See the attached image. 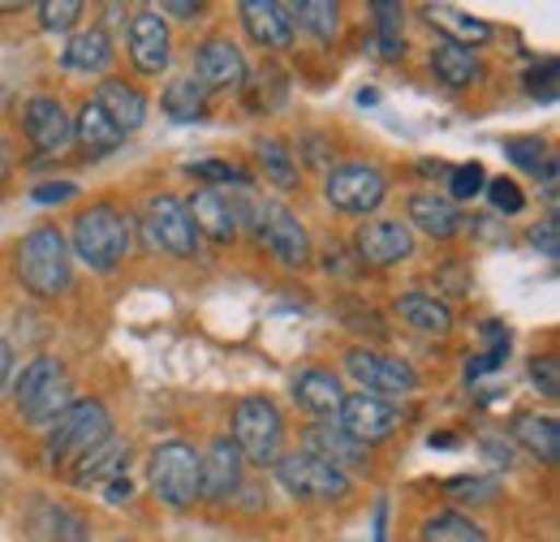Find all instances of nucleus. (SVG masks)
<instances>
[{
	"label": "nucleus",
	"instance_id": "nucleus-1",
	"mask_svg": "<svg viewBox=\"0 0 560 542\" xmlns=\"http://www.w3.org/2000/svg\"><path fill=\"white\" fill-rule=\"evenodd\" d=\"M73 255L86 263L91 271H113L126 263L130 255V220L117 207H86L73 220Z\"/></svg>",
	"mask_w": 560,
	"mask_h": 542
},
{
	"label": "nucleus",
	"instance_id": "nucleus-2",
	"mask_svg": "<svg viewBox=\"0 0 560 542\" xmlns=\"http://www.w3.org/2000/svg\"><path fill=\"white\" fill-rule=\"evenodd\" d=\"M73 255L57 228H35L18 246V275L35 297H57L70 288Z\"/></svg>",
	"mask_w": 560,
	"mask_h": 542
},
{
	"label": "nucleus",
	"instance_id": "nucleus-3",
	"mask_svg": "<svg viewBox=\"0 0 560 542\" xmlns=\"http://www.w3.org/2000/svg\"><path fill=\"white\" fill-rule=\"evenodd\" d=\"M113 435V417L104 401H73L57 422H52V435H48V457L57 466H78L95 444H104Z\"/></svg>",
	"mask_w": 560,
	"mask_h": 542
},
{
	"label": "nucleus",
	"instance_id": "nucleus-4",
	"mask_svg": "<svg viewBox=\"0 0 560 542\" xmlns=\"http://www.w3.org/2000/svg\"><path fill=\"white\" fill-rule=\"evenodd\" d=\"M280 444H284V422L280 409L268 397H246L233 409V448L242 452V461L255 466H277Z\"/></svg>",
	"mask_w": 560,
	"mask_h": 542
},
{
	"label": "nucleus",
	"instance_id": "nucleus-5",
	"mask_svg": "<svg viewBox=\"0 0 560 542\" xmlns=\"http://www.w3.org/2000/svg\"><path fill=\"white\" fill-rule=\"evenodd\" d=\"M147 478L160 504L168 508H190L199 499V452L182 439H168L151 452L147 461Z\"/></svg>",
	"mask_w": 560,
	"mask_h": 542
},
{
	"label": "nucleus",
	"instance_id": "nucleus-6",
	"mask_svg": "<svg viewBox=\"0 0 560 542\" xmlns=\"http://www.w3.org/2000/svg\"><path fill=\"white\" fill-rule=\"evenodd\" d=\"M237 211L242 215H255V233L264 237V246L277 255V263L284 268H302L311 259V237L306 228L298 224V215L280 203H250V199H237Z\"/></svg>",
	"mask_w": 560,
	"mask_h": 542
},
{
	"label": "nucleus",
	"instance_id": "nucleus-7",
	"mask_svg": "<svg viewBox=\"0 0 560 542\" xmlns=\"http://www.w3.org/2000/svg\"><path fill=\"white\" fill-rule=\"evenodd\" d=\"M346 370H350L371 397H380V401L410 397L419 388V370L410 362H401V357L380 353V349H350L346 353Z\"/></svg>",
	"mask_w": 560,
	"mask_h": 542
},
{
	"label": "nucleus",
	"instance_id": "nucleus-8",
	"mask_svg": "<svg viewBox=\"0 0 560 542\" xmlns=\"http://www.w3.org/2000/svg\"><path fill=\"white\" fill-rule=\"evenodd\" d=\"M280 486L298 499H315V504H332V499H346L350 495V474L306 457V452H289L277 461Z\"/></svg>",
	"mask_w": 560,
	"mask_h": 542
},
{
	"label": "nucleus",
	"instance_id": "nucleus-9",
	"mask_svg": "<svg viewBox=\"0 0 560 542\" xmlns=\"http://www.w3.org/2000/svg\"><path fill=\"white\" fill-rule=\"evenodd\" d=\"M324 195H328V203L337 207V211H346V215H366V211H375V207L384 203L388 177L380 168H371V164H341V168L328 173Z\"/></svg>",
	"mask_w": 560,
	"mask_h": 542
},
{
	"label": "nucleus",
	"instance_id": "nucleus-10",
	"mask_svg": "<svg viewBox=\"0 0 560 542\" xmlns=\"http://www.w3.org/2000/svg\"><path fill=\"white\" fill-rule=\"evenodd\" d=\"M147 241L155 250L177 255V259H190L199 250V228H195L182 199H173V195L151 199V207H147Z\"/></svg>",
	"mask_w": 560,
	"mask_h": 542
},
{
	"label": "nucleus",
	"instance_id": "nucleus-11",
	"mask_svg": "<svg viewBox=\"0 0 560 542\" xmlns=\"http://www.w3.org/2000/svg\"><path fill=\"white\" fill-rule=\"evenodd\" d=\"M353 250L371 268H397V263H406L415 255V233L401 220H366L353 233Z\"/></svg>",
	"mask_w": 560,
	"mask_h": 542
},
{
	"label": "nucleus",
	"instance_id": "nucleus-12",
	"mask_svg": "<svg viewBox=\"0 0 560 542\" xmlns=\"http://www.w3.org/2000/svg\"><path fill=\"white\" fill-rule=\"evenodd\" d=\"M397 409L388 405V401H380V397H371V392H350L341 409H337V426L358 439L362 448L366 444H380V439H388L393 431H397Z\"/></svg>",
	"mask_w": 560,
	"mask_h": 542
},
{
	"label": "nucleus",
	"instance_id": "nucleus-13",
	"mask_svg": "<svg viewBox=\"0 0 560 542\" xmlns=\"http://www.w3.org/2000/svg\"><path fill=\"white\" fill-rule=\"evenodd\" d=\"M242 452L229 435H215L199 457V499H233L242 491Z\"/></svg>",
	"mask_w": 560,
	"mask_h": 542
},
{
	"label": "nucleus",
	"instance_id": "nucleus-14",
	"mask_svg": "<svg viewBox=\"0 0 560 542\" xmlns=\"http://www.w3.org/2000/svg\"><path fill=\"white\" fill-rule=\"evenodd\" d=\"M22 130H26V138H31L39 151L57 155V151H66L73 142V117L66 113L61 99L35 95V99L26 104V113H22Z\"/></svg>",
	"mask_w": 560,
	"mask_h": 542
},
{
	"label": "nucleus",
	"instance_id": "nucleus-15",
	"mask_svg": "<svg viewBox=\"0 0 560 542\" xmlns=\"http://www.w3.org/2000/svg\"><path fill=\"white\" fill-rule=\"evenodd\" d=\"M130 61L142 73H164L173 61V39H168V26L160 17V9H142L130 22Z\"/></svg>",
	"mask_w": 560,
	"mask_h": 542
},
{
	"label": "nucleus",
	"instance_id": "nucleus-16",
	"mask_svg": "<svg viewBox=\"0 0 560 542\" xmlns=\"http://www.w3.org/2000/svg\"><path fill=\"white\" fill-rule=\"evenodd\" d=\"M302 448H306V457H315V461H324V466H332V470H366V448L350 439L341 426H332V422H319V426H311L306 435H302Z\"/></svg>",
	"mask_w": 560,
	"mask_h": 542
},
{
	"label": "nucleus",
	"instance_id": "nucleus-17",
	"mask_svg": "<svg viewBox=\"0 0 560 542\" xmlns=\"http://www.w3.org/2000/svg\"><path fill=\"white\" fill-rule=\"evenodd\" d=\"M195 78L208 86V91H229V86H242L246 78V57L233 39H208L195 57Z\"/></svg>",
	"mask_w": 560,
	"mask_h": 542
},
{
	"label": "nucleus",
	"instance_id": "nucleus-18",
	"mask_svg": "<svg viewBox=\"0 0 560 542\" xmlns=\"http://www.w3.org/2000/svg\"><path fill=\"white\" fill-rule=\"evenodd\" d=\"M190 220H195V228H203L208 237L215 241H233L237 237V228H242V211H237V199L229 195V190H199L190 203Z\"/></svg>",
	"mask_w": 560,
	"mask_h": 542
},
{
	"label": "nucleus",
	"instance_id": "nucleus-19",
	"mask_svg": "<svg viewBox=\"0 0 560 542\" xmlns=\"http://www.w3.org/2000/svg\"><path fill=\"white\" fill-rule=\"evenodd\" d=\"M242 22H246L250 39L264 44V48H277L280 52V48L293 44V13L280 0H246L242 4Z\"/></svg>",
	"mask_w": 560,
	"mask_h": 542
},
{
	"label": "nucleus",
	"instance_id": "nucleus-20",
	"mask_svg": "<svg viewBox=\"0 0 560 542\" xmlns=\"http://www.w3.org/2000/svg\"><path fill=\"white\" fill-rule=\"evenodd\" d=\"M130 470V444L126 439H117V435H108L104 444H95L78 466H73V482H82V486H104V482H113V478H126Z\"/></svg>",
	"mask_w": 560,
	"mask_h": 542
},
{
	"label": "nucleus",
	"instance_id": "nucleus-21",
	"mask_svg": "<svg viewBox=\"0 0 560 542\" xmlns=\"http://www.w3.org/2000/svg\"><path fill=\"white\" fill-rule=\"evenodd\" d=\"M431 73L444 82V86H475L479 82V57L466 48V44H457V39H448V35H440L435 44H431Z\"/></svg>",
	"mask_w": 560,
	"mask_h": 542
},
{
	"label": "nucleus",
	"instance_id": "nucleus-22",
	"mask_svg": "<svg viewBox=\"0 0 560 542\" xmlns=\"http://www.w3.org/2000/svg\"><path fill=\"white\" fill-rule=\"evenodd\" d=\"M95 104L104 108V117H108V121H113L121 134H135L142 121H147V99H142L135 86L117 82V78L100 82V91H95Z\"/></svg>",
	"mask_w": 560,
	"mask_h": 542
},
{
	"label": "nucleus",
	"instance_id": "nucleus-23",
	"mask_svg": "<svg viewBox=\"0 0 560 542\" xmlns=\"http://www.w3.org/2000/svg\"><path fill=\"white\" fill-rule=\"evenodd\" d=\"M410 224L427 233V237H435V241H448V237H457L462 233V211L453 199H440V195H415L410 199Z\"/></svg>",
	"mask_w": 560,
	"mask_h": 542
},
{
	"label": "nucleus",
	"instance_id": "nucleus-24",
	"mask_svg": "<svg viewBox=\"0 0 560 542\" xmlns=\"http://www.w3.org/2000/svg\"><path fill=\"white\" fill-rule=\"evenodd\" d=\"M293 401L324 417V413H337V409H341L346 392H341V379H337L332 370L311 366V370H302V375L293 379Z\"/></svg>",
	"mask_w": 560,
	"mask_h": 542
},
{
	"label": "nucleus",
	"instance_id": "nucleus-25",
	"mask_svg": "<svg viewBox=\"0 0 560 542\" xmlns=\"http://www.w3.org/2000/svg\"><path fill=\"white\" fill-rule=\"evenodd\" d=\"M397 315L415 332H427V337H448L453 332V310L440 297H431V293H406V297H397Z\"/></svg>",
	"mask_w": 560,
	"mask_h": 542
},
{
	"label": "nucleus",
	"instance_id": "nucleus-26",
	"mask_svg": "<svg viewBox=\"0 0 560 542\" xmlns=\"http://www.w3.org/2000/svg\"><path fill=\"white\" fill-rule=\"evenodd\" d=\"M73 138L86 146V155H108V151H117L126 142V134L104 117V108L95 99H86L82 113L73 117Z\"/></svg>",
	"mask_w": 560,
	"mask_h": 542
},
{
	"label": "nucleus",
	"instance_id": "nucleus-27",
	"mask_svg": "<svg viewBox=\"0 0 560 542\" xmlns=\"http://www.w3.org/2000/svg\"><path fill=\"white\" fill-rule=\"evenodd\" d=\"M513 435L544 461V466H557L560 457V426L557 417H548V413H517V422H513Z\"/></svg>",
	"mask_w": 560,
	"mask_h": 542
},
{
	"label": "nucleus",
	"instance_id": "nucleus-28",
	"mask_svg": "<svg viewBox=\"0 0 560 542\" xmlns=\"http://www.w3.org/2000/svg\"><path fill=\"white\" fill-rule=\"evenodd\" d=\"M35 530L48 542H86V521L66 508V504H52V499H39L35 504Z\"/></svg>",
	"mask_w": 560,
	"mask_h": 542
},
{
	"label": "nucleus",
	"instance_id": "nucleus-29",
	"mask_svg": "<svg viewBox=\"0 0 560 542\" xmlns=\"http://www.w3.org/2000/svg\"><path fill=\"white\" fill-rule=\"evenodd\" d=\"M61 61H66L70 69H78V73H100V69L113 61V44H108V35H104L100 26L78 31L70 44H66Z\"/></svg>",
	"mask_w": 560,
	"mask_h": 542
},
{
	"label": "nucleus",
	"instance_id": "nucleus-30",
	"mask_svg": "<svg viewBox=\"0 0 560 542\" xmlns=\"http://www.w3.org/2000/svg\"><path fill=\"white\" fill-rule=\"evenodd\" d=\"M160 104H164V113H168L173 121H199L203 108H208V86H203L199 78H173V82L164 86Z\"/></svg>",
	"mask_w": 560,
	"mask_h": 542
},
{
	"label": "nucleus",
	"instance_id": "nucleus-31",
	"mask_svg": "<svg viewBox=\"0 0 560 542\" xmlns=\"http://www.w3.org/2000/svg\"><path fill=\"white\" fill-rule=\"evenodd\" d=\"M70 405H73L70 379H66V375H57V379H48V384L26 401V405H18V409H22V417H26V422H35V426H52V422H57Z\"/></svg>",
	"mask_w": 560,
	"mask_h": 542
},
{
	"label": "nucleus",
	"instance_id": "nucleus-32",
	"mask_svg": "<svg viewBox=\"0 0 560 542\" xmlns=\"http://www.w3.org/2000/svg\"><path fill=\"white\" fill-rule=\"evenodd\" d=\"M419 542H488V534L466 517V512H435L419 530Z\"/></svg>",
	"mask_w": 560,
	"mask_h": 542
},
{
	"label": "nucleus",
	"instance_id": "nucleus-33",
	"mask_svg": "<svg viewBox=\"0 0 560 542\" xmlns=\"http://www.w3.org/2000/svg\"><path fill=\"white\" fill-rule=\"evenodd\" d=\"M255 160H259L264 177H268L277 190H293V186H298V160H293V151H289L280 138H259Z\"/></svg>",
	"mask_w": 560,
	"mask_h": 542
},
{
	"label": "nucleus",
	"instance_id": "nucleus-34",
	"mask_svg": "<svg viewBox=\"0 0 560 542\" xmlns=\"http://www.w3.org/2000/svg\"><path fill=\"white\" fill-rule=\"evenodd\" d=\"M289 13H293V22H302L315 39H337V31H341V9L337 4H328V0H302V4H289Z\"/></svg>",
	"mask_w": 560,
	"mask_h": 542
},
{
	"label": "nucleus",
	"instance_id": "nucleus-35",
	"mask_svg": "<svg viewBox=\"0 0 560 542\" xmlns=\"http://www.w3.org/2000/svg\"><path fill=\"white\" fill-rule=\"evenodd\" d=\"M422 13H427L431 22H444V26L453 31L448 39H457V44H466V48H470V44H483V39H488V35H491V26H488V22H479V17H466V13H457V9H448V4H427Z\"/></svg>",
	"mask_w": 560,
	"mask_h": 542
},
{
	"label": "nucleus",
	"instance_id": "nucleus-36",
	"mask_svg": "<svg viewBox=\"0 0 560 542\" xmlns=\"http://www.w3.org/2000/svg\"><path fill=\"white\" fill-rule=\"evenodd\" d=\"M57 375H66V366H61L57 357H31V362L22 366V375L13 379V401L26 405V401H31L48 379H57Z\"/></svg>",
	"mask_w": 560,
	"mask_h": 542
},
{
	"label": "nucleus",
	"instance_id": "nucleus-37",
	"mask_svg": "<svg viewBox=\"0 0 560 542\" xmlns=\"http://www.w3.org/2000/svg\"><path fill=\"white\" fill-rule=\"evenodd\" d=\"M375 44H380V57H401L406 52V44H401V4H393V0L375 4Z\"/></svg>",
	"mask_w": 560,
	"mask_h": 542
},
{
	"label": "nucleus",
	"instance_id": "nucleus-38",
	"mask_svg": "<svg viewBox=\"0 0 560 542\" xmlns=\"http://www.w3.org/2000/svg\"><path fill=\"white\" fill-rule=\"evenodd\" d=\"M504 151H509V160H513L517 168H526V173H544V164L552 160L539 138H509Z\"/></svg>",
	"mask_w": 560,
	"mask_h": 542
},
{
	"label": "nucleus",
	"instance_id": "nucleus-39",
	"mask_svg": "<svg viewBox=\"0 0 560 542\" xmlns=\"http://www.w3.org/2000/svg\"><path fill=\"white\" fill-rule=\"evenodd\" d=\"M186 173H190V177H199V181H220V186H229V181H233L237 190H242V186H250V177H246L237 164H224V160H199V164H190Z\"/></svg>",
	"mask_w": 560,
	"mask_h": 542
},
{
	"label": "nucleus",
	"instance_id": "nucleus-40",
	"mask_svg": "<svg viewBox=\"0 0 560 542\" xmlns=\"http://www.w3.org/2000/svg\"><path fill=\"white\" fill-rule=\"evenodd\" d=\"M35 9H39V26L44 31H70L78 22V13H82V0H44Z\"/></svg>",
	"mask_w": 560,
	"mask_h": 542
},
{
	"label": "nucleus",
	"instance_id": "nucleus-41",
	"mask_svg": "<svg viewBox=\"0 0 560 542\" xmlns=\"http://www.w3.org/2000/svg\"><path fill=\"white\" fill-rule=\"evenodd\" d=\"M453 199H475V195H483V186H488V173H483V164H462V168H453Z\"/></svg>",
	"mask_w": 560,
	"mask_h": 542
},
{
	"label": "nucleus",
	"instance_id": "nucleus-42",
	"mask_svg": "<svg viewBox=\"0 0 560 542\" xmlns=\"http://www.w3.org/2000/svg\"><path fill=\"white\" fill-rule=\"evenodd\" d=\"M483 190H488V199H491V207H495V211H509V215H517V211L526 207L522 190H517V181H509V177H495V181H488Z\"/></svg>",
	"mask_w": 560,
	"mask_h": 542
},
{
	"label": "nucleus",
	"instance_id": "nucleus-43",
	"mask_svg": "<svg viewBox=\"0 0 560 542\" xmlns=\"http://www.w3.org/2000/svg\"><path fill=\"white\" fill-rule=\"evenodd\" d=\"M530 379H535V388H539L548 401H557L560 397V362L557 357H535V362H530Z\"/></svg>",
	"mask_w": 560,
	"mask_h": 542
},
{
	"label": "nucleus",
	"instance_id": "nucleus-44",
	"mask_svg": "<svg viewBox=\"0 0 560 542\" xmlns=\"http://www.w3.org/2000/svg\"><path fill=\"white\" fill-rule=\"evenodd\" d=\"M530 246H535L544 259H557L560 255V220L557 215H548V220H539V224L530 228Z\"/></svg>",
	"mask_w": 560,
	"mask_h": 542
},
{
	"label": "nucleus",
	"instance_id": "nucleus-45",
	"mask_svg": "<svg viewBox=\"0 0 560 542\" xmlns=\"http://www.w3.org/2000/svg\"><path fill=\"white\" fill-rule=\"evenodd\" d=\"M453 491H462L457 499H475V504H483L495 495V482L491 478H466V482H453Z\"/></svg>",
	"mask_w": 560,
	"mask_h": 542
},
{
	"label": "nucleus",
	"instance_id": "nucleus-46",
	"mask_svg": "<svg viewBox=\"0 0 560 542\" xmlns=\"http://www.w3.org/2000/svg\"><path fill=\"white\" fill-rule=\"evenodd\" d=\"M73 195H78V186H70V181H48V186H39L31 199H35V203H66Z\"/></svg>",
	"mask_w": 560,
	"mask_h": 542
},
{
	"label": "nucleus",
	"instance_id": "nucleus-47",
	"mask_svg": "<svg viewBox=\"0 0 560 542\" xmlns=\"http://www.w3.org/2000/svg\"><path fill=\"white\" fill-rule=\"evenodd\" d=\"M164 13H173V17H199L203 13V4H186V0H168V4H160Z\"/></svg>",
	"mask_w": 560,
	"mask_h": 542
},
{
	"label": "nucleus",
	"instance_id": "nucleus-48",
	"mask_svg": "<svg viewBox=\"0 0 560 542\" xmlns=\"http://www.w3.org/2000/svg\"><path fill=\"white\" fill-rule=\"evenodd\" d=\"M104 491H108V499H113V504H121V499H130V491H135V486H130V478H113V482H104Z\"/></svg>",
	"mask_w": 560,
	"mask_h": 542
},
{
	"label": "nucleus",
	"instance_id": "nucleus-49",
	"mask_svg": "<svg viewBox=\"0 0 560 542\" xmlns=\"http://www.w3.org/2000/svg\"><path fill=\"white\" fill-rule=\"evenodd\" d=\"M483 452H488L495 466H513V452H509V444H495V439H483Z\"/></svg>",
	"mask_w": 560,
	"mask_h": 542
},
{
	"label": "nucleus",
	"instance_id": "nucleus-50",
	"mask_svg": "<svg viewBox=\"0 0 560 542\" xmlns=\"http://www.w3.org/2000/svg\"><path fill=\"white\" fill-rule=\"evenodd\" d=\"M9 370H13V349H9V340L0 337V388L9 384Z\"/></svg>",
	"mask_w": 560,
	"mask_h": 542
},
{
	"label": "nucleus",
	"instance_id": "nucleus-51",
	"mask_svg": "<svg viewBox=\"0 0 560 542\" xmlns=\"http://www.w3.org/2000/svg\"><path fill=\"white\" fill-rule=\"evenodd\" d=\"M0 168H4V155H0Z\"/></svg>",
	"mask_w": 560,
	"mask_h": 542
}]
</instances>
